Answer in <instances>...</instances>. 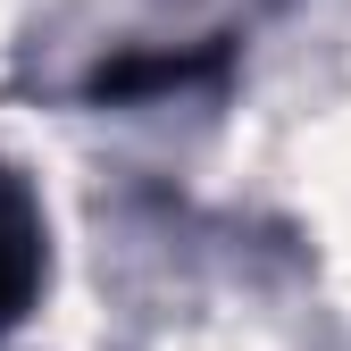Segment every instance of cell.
Returning a JSON list of instances; mask_svg holds the SVG:
<instances>
[{"label":"cell","instance_id":"obj_1","mask_svg":"<svg viewBox=\"0 0 351 351\" xmlns=\"http://www.w3.org/2000/svg\"><path fill=\"white\" fill-rule=\"evenodd\" d=\"M42 285H51V226H42L34 184L0 159V343L34 318Z\"/></svg>","mask_w":351,"mask_h":351},{"label":"cell","instance_id":"obj_2","mask_svg":"<svg viewBox=\"0 0 351 351\" xmlns=\"http://www.w3.org/2000/svg\"><path fill=\"white\" fill-rule=\"evenodd\" d=\"M234 42H193V51H125V59H101L93 75H84V101H143V93H184V84H209L217 67H226Z\"/></svg>","mask_w":351,"mask_h":351}]
</instances>
